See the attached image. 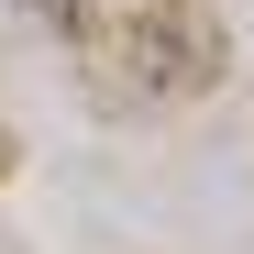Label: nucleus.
Returning a JSON list of instances; mask_svg holds the SVG:
<instances>
[{"label":"nucleus","instance_id":"f257e3e1","mask_svg":"<svg viewBox=\"0 0 254 254\" xmlns=\"http://www.w3.org/2000/svg\"><path fill=\"white\" fill-rule=\"evenodd\" d=\"M33 11H45V22H66V33H77V22H89V11H77V0H33Z\"/></svg>","mask_w":254,"mask_h":254}]
</instances>
